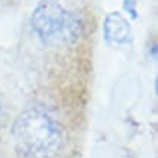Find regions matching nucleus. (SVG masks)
<instances>
[{"label": "nucleus", "mask_w": 158, "mask_h": 158, "mask_svg": "<svg viewBox=\"0 0 158 158\" xmlns=\"http://www.w3.org/2000/svg\"><path fill=\"white\" fill-rule=\"evenodd\" d=\"M13 136L16 148L25 158H51L61 145L57 122L39 107H31L18 118Z\"/></svg>", "instance_id": "f257e3e1"}, {"label": "nucleus", "mask_w": 158, "mask_h": 158, "mask_svg": "<svg viewBox=\"0 0 158 158\" xmlns=\"http://www.w3.org/2000/svg\"><path fill=\"white\" fill-rule=\"evenodd\" d=\"M106 38L115 44H125L129 39L131 29L128 22L119 13H110L105 23Z\"/></svg>", "instance_id": "7ed1b4c3"}, {"label": "nucleus", "mask_w": 158, "mask_h": 158, "mask_svg": "<svg viewBox=\"0 0 158 158\" xmlns=\"http://www.w3.org/2000/svg\"><path fill=\"white\" fill-rule=\"evenodd\" d=\"M32 26L45 44L74 42L81 34V20L55 2H42L35 9Z\"/></svg>", "instance_id": "f03ea898"}, {"label": "nucleus", "mask_w": 158, "mask_h": 158, "mask_svg": "<svg viewBox=\"0 0 158 158\" xmlns=\"http://www.w3.org/2000/svg\"><path fill=\"white\" fill-rule=\"evenodd\" d=\"M0 123H2V106H0Z\"/></svg>", "instance_id": "39448f33"}, {"label": "nucleus", "mask_w": 158, "mask_h": 158, "mask_svg": "<svg viewBox=\"0 0 158 158\" xmlns=\"http://www.w3.org/2000/svg\"><path fill=\"white\" fill-rule=\"evenodd\" d=\"M135 3H136L135 0H125V3H123L125 9L128 10V12H129V13L132 15L134 18L136 16V12H135Z\"/></svg>", "instance_id": "20e7f679"}]
</instances>
